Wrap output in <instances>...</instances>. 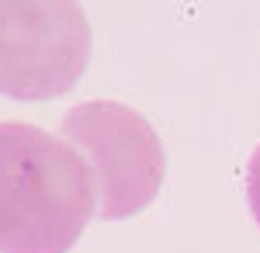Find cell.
Masks as SVG:
<instances>
[{"label":"cell","mask_w":260,"mask_h":253,"mask_svg":"<svg viewBox=\"0 0 260 253\" xmlns=\"http://www.w3.org/2000/svg\"><path fill=\"white\" fill-rule=\"evenodd\" d=\"M94 208V174L70 142L0 121V253H70Z\"/></svg>","instance_id":"6da1fadb"},{"label":"cell","mask_w":260,"mask_h":253,"mask_svg":"<svg viewBox=\"0 0 260 253\" xmlns=\"http://www.w3.org/2000/svg\"><path fill=\"white\" fill-rule=\"evenodd\" d=\"M59 136L94 174L101 218H128L156 198L163 146L139 111L118 101H83L62 115Z\"/></svg>","instance_id":"7a4b0ae2"},{"label":"cell","mask_w":260,"mask_h":253,"mask_svg":"<svg viewBox=\"0 0 260 253\" xmlns=\"http://www.w3.org/2000/svg\"><path fill=\"white\" fill-rule=\"evenodd\" d=\"M90 59V24L70 0H0V94L59 98Z\"/></svg>","instance_id":"3957f363"},{"label":"cell","mask_w":260,"mask_h":253,"mask_svg":"<svg viewBox=\"0 0 260 253\" xmlns=\"http://www.w3.org/2000/svg\"><path fill=\"white\" fill-rule=\"evenodd\" d=\"M246 198H250V212L260 226V146L250 156V167H246Z\"/></svg>","instance_id":"277c9868"}]
</instances>
